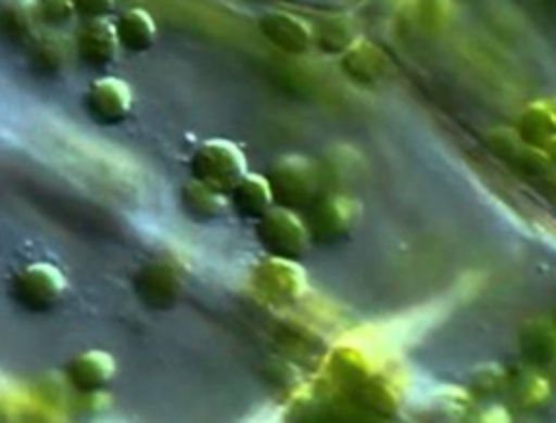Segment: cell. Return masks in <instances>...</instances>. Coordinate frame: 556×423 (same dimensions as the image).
Instances as JSON below:
<instances>
[{"instance_id":"obj_1","label":"cell","mask_w":556,"mask_h":423,"mask_svg":"<svg viewBox=\"0 0 556 423\" xmlns=\"http://www.w3.org/2000/svg\"><path fill=\"white\" fill-rule=\"evenodd\" d=\"M274 204L291 210H306L317 197L321 187V171L302 154L280 156L265 176Z\"/></svg>"},{"instance_id":"obj_2","label":"cell","mask_w":556,"mask_h":423,"mask_svg":"<svg viewBox=\"0 0 556 423\" xmlns=\"http://www.w3.org/2000/svg\"><path fill=\"white\" fill-rule=\"evenodd\" d=\"M361 204L356 197L348 193H326L319 195L306 208V230L311 243L317 245H332L345 241L361 221Z\"/></svg>"},{"instance_id":"obj_3","label":"cell","mask_w":556,"mask_h":423,"mask_svg":"<svg viewBox=\"0 0 556 423\" xmlns=\"http://www.w3.org/2000/svg\"><path fill=\"white\" fill-rule=\"evenodd\" d=\"M193 180H200L222 193L248 171V161L241 148L230 139H208L195 148L189 158Z\"/></svg>"},{"instance_id":"obj_4","label":"cell","mask_w":556,"mask_h":423,"mask_svg":"<svg viewBox=\"0 0 556 423\" xmlns=\"http://www.w3.org/2000/svg\"><path fill=\"white\" fill-rule=\"evenodd\" d=\"M256 239L267 256L298 260L311 247L304 219L285 206H271L256 219Z\"/></svg>"},{"instance_id":"obj_5","label":"cell","mask_w":556,"mask_h":423,"mask_svg":"<svg viewBox=\"0 0 556 423\" xmlns=\"http://www.w3.org/2000/svg\"><path fill=\"white\" fill-rule=\"evenodd\" d=\"M67 280L50 262H30L11 280V299L28 312H48L65 295Z\"/></svg>"},{"instance_id":"obj_6","label":"cell","mask_w":556,"mask_h":423,"mask_svg":"<svg viewBox=\"0 0 556 423\" xmlns=\"http://www.w3.org/2000/svg\"><path fill=\"white\" fill-rule=\"evenodd\" d=\"M85 111L100 126H117L132 111V89L115 76L96 78L85 93Z\"/></svg>"},{"instance_id":"obj_7","label":"cell","mask_w":556,"mask_h":423,"mask_svg":"<svg viewBox=\"0 0 556 423\" xmlns=\"http://www.w3.org/2000/svg\"><path fill=\"white\" fill-rule=\"evenodd\" d=\"M254 284L269 297L295 302L306 293V273L298 260L265 256L252 271Z\"/></svg>"},{"instance_id":"obj_8","label":"cell","mask_w":556,"mask_h":423,"mask_svg":"<svg viewBox=\"0 0 556 423\" xmlns=\"http://www.w3.org/2000/svg\"><path fill=\"white\" fill-rule=\"evenodd\" d=\"M185 278L172 262L154 260L143 265L135 275V291L139 299L152 308H169L182 293Z\"/></svg>"},{"instance_id":"obj_9","label":"cell","mask_w":556,"mask_h":423,"mask_svg":"<svg viewBox=\"0 0 556 423\" xmlns=\"http://www.w3.org/2000/svg\"><path fill=\"white\" fill-rule=\"evenodd\" d=\"M74 46H76L78 59L93 69H102L111 65L119 52L115 26L109 17L85 20V24L76 33Z\"/></svg>"},{"instance_id":"obj_10","label":"cell","mask_w":556,"mask_h":423,"mask_svg":"<svg viewBox=\"0 0 556 423\" xmlns=\"http://www.w3.org/2000/svg\"><path fill=\"white\" fill-rule=\"evenodd\" d=\"M115 369V360L109 351L85 349L65 364V380L76 393L91 395L100 393L113 380Z\"/></svg>"},{"instance_id":"obj_11","label":"cell","mask_w":556,"mask_h":423,"mask_svg":"<svg viewBox=\"0 0 556 423\" xmlns=\"http://www.w3.org/2000/svg\"><path fill=\"white\" fill-rule=\"evenodd\" d=\"M263 37L287 54H302L313 43V28L300 15L287 11H269L258 20Z\"/></svg>"},{"instance_id":"obj_12","label":"cell","mask_w":556,"mask_h":423,"mask_svg":"<svg viewBox=\"0 0 556 423\" xmlns=\"http://www.w3.org/2000/svg\"><path fill=\"white\" fill-rule=\"evenodd\" d=\"M226 195H228L230 208L243 219L256 221L265 210L274 206V197L265 176L252 174V171H245Z\"/></svg>"},{"instance_id":"obj_13","label":"cell","mask_w":556,"mask_h":423,"mask_svg":"<svg viewBox=\"0 0 556 423\" xmlns=\"http://www.w3.org/2000/svg\"><path fill=\"white\" fill-rule=\"evenodd\" d=\"M515 132L523 143L547 152L554 143V132H556V113L552 102H545V100L530 102L521 111Z\"/></svg>"},{"instance_id":"obj_14","label":"cell","mask_w":556,"mask_h":423,"mask_svg":"<svg viewBox=\"0 0 556 423\" xmlns=\"http://www.w3.org/2000/svg\"><path fill=\"white\" fill-rule=\"evenodd\" d=\"M387 54L367 39H354L343 52H341V69L348 78L367 85L378 80L384 74Z\"/></svg>"},{"instance_id":"obj_15","label":"cell","mask_w":556,"mask_h":423,"mask_svg":"<svg viewBox=\"0 0 556 423\" xmlns=\"http://www.w3.org/2000/svg\"><path fill=\"white\" fill-rule=\"evenodd\" d=\"M180 204L182 210L198 221H213L230 210L226 193L193 178L180 189Z\"/></svg>"},{"instance_id":"obj_16","label":"cell","mask_w":556,"mask_h":423,"mask_svg":"<svg viewBox=\"0 0 556 423\" xmlns=\"http://www.w3.org/2000/svg\"><path fill=\"white\" fill-rule=\"evenodd\" d=\"M115 35L119 41V48L128 52H146L152 48L156 39V24L154 17L146 9H128L124 11L115 22Z\"/></svg>"},{"instance_id":"obj_17","label":"cell","mask_w":556,"mask_h":423,"mask_svg":"<svg viewBox=\"0 0 556 423\" xmlns=\"http://www.w3.org/2000/svg\"><path fill=\"white\" fill-rule=\"evenodd\" d=\"M35 0H0V35L11 43L33 37L37 24Z\"/></svg>"},{"instance_id":"obj_18","label":"cell","mask_w":556,"mask_h":423,"mask_svg":"<svg viewBox=\"0 0 556 423\" xmlns=\"http://www.w3.org/2000/svg\"><path fill=\"white\" fill-rule=\"evenodd\" d=\"M554 347H556V336L549 319H532L521 328L519 349L530 364L541 367L549 362L554 358Z\"/></svg>"},{"instance_id":"obj_19","label":"cell","mask_w":556,"mask_h":423,"mask_svg":"<svg viewBox=\"0 0 556 423\" xmlns=\"http://www.w3.org/2000/svg\"><path fill=\"white\" fill-rule=\"evenodd\" d=\"M506 388L519 408H539L549 395L547 380L534 369L506 371Z\"/></svg>"},{"instance_id":"obj_20","label":"cell","mask_w":556,"mask_h":423,"mask_svg":"<svg viewBox=\"0 0 556 423\" xmlns=\"http://www.w3.org/2000/svg\"><path fill=\"white\" fill-rule=\"evenodd\" d=\"M67 61V48L56 41V37H43L35 41L30 50V69L39 76H56L65 67Z\"/></svg>"},{"instance_id":"obj_21","label":"cell","mask_w":556,"mask_h":423,"mask_svg":"<svg viewBox=\"0 0 556 423\" xmlns=\"http://www.w3.org/2000/svg\"><path fill=\"white\" fill-rule=\"evenodd\" d=\"M356 397L365 408H369L378 416H391L397 410L395 390L382 380H361Z\"/></svg>"},{"instance_id":"obj_22","label":"cell","mask_w":556,"mask_h":423,"mask_svg":"<svg viewBox=\"0 0 556 423\" xmlns=\"http://www.w3.org/2000/svg\"><path fill=\"white\" fill-rule=\"evenodd\" d=\"M469 388L476 397H493L506 388V369L500 364H480L471 371Z\"/></svg>"},{"instance_id":"obj_23","label":"cell","mask_w":556,"mask_h":423,"mask_svg":"<svg viewBox=\"0 0 556 423\" xmlns=\"http://www.w3.org/2000/svg\"><path fill=\"white\" fill-rule=\"evenodd\" d=\"M35 7L37 20L50 28H61L76 15L72 0H35Z\"/></svg>"},{"instance_id":"obj_24","label":"cell","mask_w":556,"mask_h":423,"mask_svg":"<svg viewBox=\"0 0 556 423\" xmlns=\"http://www.w3.org/2000/svg\"><path fill=\"white\" fill-rule=\"evenodd\" d=\"M352 33L348 26H343L339 20H328L321 30H319V37H317V43L324 52H334V54H341L350 43H352Z\"/></svg>"},{"instance_id":"obj_25","label":"cell","mask_w":556,"mask_h":423,"mask_svg":"<svg viewBox=\"0 0 556 423\" xmlns=\"http://www.w3.org/2000/svg\"><path fill=\"white\" fill-rule=\"evenodd\" d=\"M334 367H337V373H341L345 380L361 382L367 377V369H365L367 362L356 349H337Z\"/></svg>"},{"instance_id":"obj_26","label":"cell","mask_w":556,"mask_h":423,"mask_svg":"<svg viewBox=\"0 0 556 423\" xmlns=\"http://www.w3.org/2000/svg\"><path fill=\"white\" fill-rule=\"evenodd\" d=\"M72 4L76 15L85 20H96V17H106L113 11L115 0H72Z\"/></svg>"},{"instance_id":"obj_27","label":"cell","mask_w":556,"mask_h":423,"mask_svg":"<svg viewBox=\"0 0 556 423\" xmlns=\"http://www.w3.org/2000/svg\"><path fill=\"white\" fill-rule=\"evenodd\" d=\"M469 423H510L508 412L500 406H489L482 412H478Z\"/></svg>"}]
</instances>
